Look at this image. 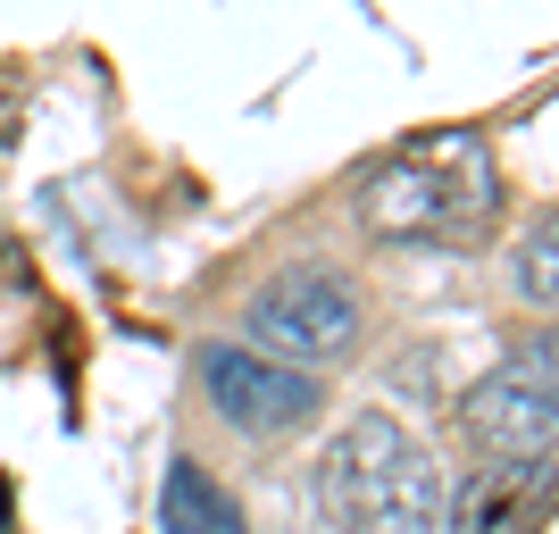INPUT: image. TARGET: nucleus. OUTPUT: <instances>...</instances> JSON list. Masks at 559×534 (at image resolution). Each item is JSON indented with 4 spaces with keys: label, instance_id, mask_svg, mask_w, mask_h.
<instances>
[{
    "label": "nucleus",
    "instance_id": "obj_6",
    "mask_svg": "<svg viewBox=\"0 0 559 534\" xmlns=\"http://www.w3.org/2000/svg\"><path fill=\"white\" fill-rule=\"evenodd\" d=\"M551 518V451L543 460H492L443 501V534H543Z\"/></svg>",
    "mask_w": 559,
    "mask_h": 534
},
{
    "label": "nucleus",
    "instance_id": "obj_7",
    "mask_svg": "<svg viewBox=\"0 0 559 534\" xmlns=\"http://www.w3.org/2000/svg\"><path fill=\"white\" fill-rule=\"evenodd\" d=\"M159 526H167V534H242V510L226 501V485H217V476H201V467L185 460L176 476H167Z\"/></svg>",
    "mask_w": 559,
    "mask_h": 534
},
{
    "label": "nucleus",
    "instance_id": "obj_2",
    "mask_svg": "<svg viewBox=\"0 0 559 534\" xmlns=\"http://www.w3.org/2000/svg\"><path fill=\"white\" fill-rule=\"evenodd\" d=\"M318 510L343 534H443V467L409 426L368 410L326 442Z\"/></svg>",
    "mask_w": 559,
    "mask_h": 534
},
{
    "label": "nucleus",
    "instance_id": "obj_4",
    "mask_svg": "<svg viewBox=\"0 0 559 534\" xmlns=\"http://www.w3.org/2000/svg\"><path fill=\"white\" fill-rule=\"evenodd\" d=\"M201 384H210V410L234 426V435H293V426H309L318 401H326V384L309 368H284V359L242 351V343L201 351Z\"/></svg>",
    "mask_w": 559,
    "mask_h": 534
},
{
    "label": "nucleus",
    "instance_id": "obj_3",
    "mask_svg": "<svg viewBox=\"0 0 559 534\" xmlns=\"http://www.w3.org/2000/svg\"><path fill=\"white\" fill-rule=\"evenodd\" d=\"M251 351L284 359V368H326L359 351V293H350L334 268H284V276L259 284L251 301Z\"/></svg>",
    "mask_w": 559,
    "mask_h": 534
},
{
    "label": "nucleus",
    "instance_id": "obj_5",
    "mask_svg": "<svg viewBox=\"0 0 559 534\" xmlns=\"http://www.w3.org/2000/svg\"><path fill=\"white\" fill-rule=\"evenodd\" d=\"M460 426L476 451L492 460H543L551 451V426H559V384H551V343L535 359H510L492 368L476 393L460 401Z\"/></svg>",
    "mask_w": 559,
    "mask_h": 534
},
{
    "label": "nucleus",
    "instance_id": "obj_1",
    "mask_svg": "<svg viewBox=\"0 0 559 534\" xmlns=\"http://www.w3.org/2000/svg\"><path fill=\"white\" fill-rule=\"evenodd\" d=\"M492 210H501V167H492L485 134H467V126L401 142L359 185V217L393 242H476Z\"/></svg>",
    "mask_w": 559,
    "mask_h": 534
},
{
    "label": "nucleus",
    "instance_id": "obj_8",
    "mask_svg": "<svg viewBox=\"0 0 559 534\" xmlns=\"http://www.w3.org/2000/svg\"><path fill=\"white\" fill-rule=\"evenodd\" d=\"M551 259H559V226L543 217V226L526 234V251H518V293L535 309H551Z\"/></svg>",
    "mask_w": 559,
    "mask_h": 534
}]
</instances>
